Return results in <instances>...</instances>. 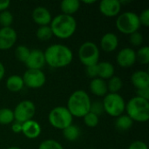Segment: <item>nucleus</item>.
Wrapping results in <instances>:
<instances>
[{"label":"nucleus","instance_id":"f257e3e1","mask_svg":"<svg viewBox=\"0 0 149 149\" xmlns=\"http://www.w3.org/2000/svg\"><path fill=\"white\" fill-rule=\"evenodd\" d=\"M45 64L52 68H63L69 65L73 54L72 50L62 44H54L46 48L44 52Z\"/></svg>","mask_w":149,"mask_h":149},{"label":"nucleus","instance_id":"f03ea898","mask_svg":"<svg viewBox=\"0 0 149 149\" xmlns=\"http://www.w3.org/2000/svg\"><path fill=\"white\" fill-rule=\"evenodd\" d=\"M50 27L53 36L59 39H67L76 31L77 22L73 16L59 14L52 19Z\"/></svg>","mask_w":149,"mask_h":149},{"label":"nucleus","instance_id":"7ed1b4c3","mask_svg":"<svg viewBox=\"0 0 149 149\" xmlns=\"http://www.w3.org/2000/svg\"><path fill=\"white\" fill-rule=\"evenodd\" d=\"M92 100L85 90H76L69 97L66 108L72 117L83 118L90 112Z\"/></svg>","mask_w":149,"mask_h":149},{"label":"nucleus","instance_id":"20e7f679","mask_svg":"<svg viewBox=\"0 0 149 149\" xmlns=\"http://www.w3.org/2000/svg\"><path fill=\"white\" fill-rule=\"evenodd\" d=\"M127 115L134 122H147L149 120V101L140 97H133L126 103Z\"/></svg>","mask_w":149,"mask_h":149},{"label":"nucleus","instance_id":"39448f33","mask_svg":"<svg viewBox=\"0 0 149 149\" xmlns=\"http://www.w3.org/2000/svg\"><path fill=\"white\" fill-rule=\"evenodd\" d=\"M116 27L120 32L126 35L138 31L141 27L139 16L133 11H125L119 14L116 19Z\"/></svg>","mask_w":149,"mask_h":149},{"label":"nucleus","instance_id":"423d86ee","mask_svg":"<svg viewBox=\"0 0 149 149\" xmlns=\"http://www.w3.org/2000/svg\"><path fill=\"white\" fill-rule=\"evenodd\" d=\"M104 112L111 117H119L126 110V102L123 97L119 93H108L102 100Z\"/></svg>","mask_w":149,"mask_h":149},{"label":"nucleus","instance_id":"0eeeda50","mask_svg":"<svg viewBox=\"0 0 149 149\" xmlns=\"http://www.w3.org/2000/svg\"><path fill=\"white\" fill-rule=\"evenodd\" d=\"M73 117L65 107H57L48 114V121L56 129L64 130L72 124Z\"/></svg>","mask_w":149,"mask_h":149},{"label":"nucleus","instance_id":"6e6552de","mask_svg":"<svg viewBox=\"0 0 149 149\" xmlns=\"http://www.w3.org/2000/svg\"><path fill=\"white\" fill-rule=\"evenodd\" d=\"M79 58L86 67L97 65L100 60V49L98 45L92 41L83 43L79 49Z\"/></svg>","mask_w":149,"mask_h":149},{"label":"nucleus","instance_id":"1a4fd4ad","mask_svg":"<svg viewBox=\"0 0 149 149\" xmlns=\"http://www.w3.org/2000/svg\"><path fill=\"white\" fill-rule=\"evenodd\" d=\"M13 113L15 121L23 124L30 120H32L36 113V106L31 100H22L16 106Z\"/></svg>","mask_w":149,"mask_h":149},{"label":"nucleus","instance_id":"9d476101","mask_svg":"<svg viewBox=\"0 0 149 149\" xmlns=\"http://www.w3.org/2000/svg\"><path fill=\"white\" fill-rule=\"evenodd\" d=\"M24 84L29 88L38 89L42 87L46 81V77L42 70L28 69L22 76Z\"/></svg>","mask_w":149,"mask_h":149},{"label":"nucleus","instance_id":"9b49d317","mask_svg":"<svg viewBox=\"0 0 149 149\" xmlns=\"http://www.w3.org/2000/svg\"><path fill=\"white\" fill-rule=\"evenodd\" d=\"M17 34L11 27H2L0 29V50L7 51L17 42Z\"/></svg>","mask_w":149,"mask_h":149},{"label":"nucleus","instance_id":"f8f14e48","mask_svg":"<svg viewBox=\"0 0 149 149\" xmlns=\"http://www.w3.org/2000/svg\"><path fill=\"white\" fill-rule=\"evenodd\" d=\"M116 61L123 68L131 67L136 62V52L130 47H125L118 52Z\"/></svg>","mask_w":149,"mask_h":149},{"label":"nucleus","instance_id":"ddd939ff","mask_svg":"<svg viewBox=\"0 0 149 149\" xmlns=\"http://www.w3.org/2000/svg\"><path fill=\"white\" fill-rule=\"evenodd\" d=\"M121 6L120 0H102L100 3L99 9L105 17H113L120 14Z\"/></svg>","mask_w":149,"mask_h":149},{"label":"nucleus","instance_id":"4468645a","mask_svg":"<svg viewBox=\"0 0 149 149\" xmlns=\"http://www.w3.org/2000/svg\"><path fill=\"white\" fill-rule=\"evenodd\" d=\"M24 64L28 69L41 70L46 65L44 52H42L38 49L31 50L30 52V55Z\"/></svg>","mask_w":149,"mask_h":149},{"label":"nucleus","instance_id":"2eb2a0df","mask_svg":"<svg viewBox=\"0 0 149 149\" xmlns=\"http://www.w3.org/2000/svg\"><path fill=\"white\" fill-rule=\"evenodd\" d=\"M32 19L39 26L49 25L52 22V14L48 9L43 6L35 8L32 11Z\"/></svg>","mask_w":149,"mask_h":149},{"label":"nucleus","instance_id":"dca6fc26","mask_svg":"<svg viewBox=\"0 0 149 149\" xmlns=\"http://www.w3.org/2000/svg\"><path fill=\"white\" fill-rule=\"evenodd\" d=\"M41 131L40 124L34 120H30L22 124V134L28 139L34 140L38 138Z\"/></svg>","mask_w":149,"mask_h":149},{"label":"nucleus","instance_id":"f3484780","mask_svg":"<svg viewBox=\"0 0 149 149\" xmlns=\"http://www.w3.org/2000/svg\"><path fill=\"white\" fill-rule=\"evenodd\" d=\"M119 45V38L113 32L104 34L100 39V47L106 52H114Z\"/></svg>","mask_w":149,"mask_h":149},{"label":"nucleus","instance_id":"a211bd4d","mask_svg":"<svg viewBox=\"0 0 149 149\" xmlns=\"http://www.w3.org/2000/svg\"><path fill=\"white\" fill-rule=\"evenodd\" d=\"M131 82L137 89H143L149 87V74L146 71H136L131 76Z\"/></svg>","mask_w":149,"mask_h":149},{"label":"nucleus","instance_id":"6ab92c4d","mask_svg":"<svg viewBox=\"0 0 149 149\" xmlns=\"http://www.w3.org/2000/svg\"><path fill=\"white\" fill-rule=\"evenodd\" d=\"M89 89L93 94L98 97H105L108 93L107 81L100 78L93 79L91 80Z\"/></svg>","mask_w":149,"mask_h":149},{"label":"nucleus","instance_id":"aec40b11","mask_svg":"<svg viewBox=\"0 0 149 149\" xmlns=\"http://www.w3.org/2000/svg\"><path fill=\"white\" fill-rule=\"evenodd\" d=\"M97 67H98V78L107 80L112 78L113 76H114L115 68L112 63L108 61L99 62L97 64Z\"/></svg>","mask_w":149,"mask_h":149},{"label":"nucleus","instance_id":"412c9836","mask_svg":"<svg viewBox=\"0 0 149 149\" xmlns=\"http://www.w3.org/2000/svg\"><path fill=\"white\" fill-rule=\"evenodd\" d=\"M5 85H6V88L11 93H18L24 86L22 76L17 74L10 75V77H8Z\"/></svg>","mask_w":149,"mask_h":149},{"label":"nucleus","instance_id":"4be33fe9","mask_svg":"<svg viewBox=\"0 0 149 149\" xmlns=\"http://www.w3.org/2000/svg\"><path fill=\"white\" fill-rule=\"evenodd\" d=\"M80 7V2L79 0H63L60 3V9L62 14L72 16L76 13Z\"/></svg>","mask_w":149,"mask_h":149},{"label":"nucleus","instance_id":"5701e85b","mask_svg":"<svg viewBox=\"0 0 149 149\" xmlns=\"http://www.w3.org/2000/svg\"><path fill=\"white\" fill-rule=\"evenodd\" d=\"M133 125L134 121L127 114H122L115 120V127L120 131H127L133 127Z\"/></svg>","mask_w":149,"mask_h":149},{"label":"nucleus","instance_id":"b1692460","mask_svg":"<svg viewBox=\"0 0 149 149\" xmlns=\"http://www.w3.org/2000/svg\"><path fill=\"white\" fill-rule=\"evenodd\" d=\"M62 132H63L64 138L68 141H75L79 139V137L80 135L79 128L73 124H72L65 129L62 130Z\"/></svg>","mask_w":149,"mask_h":149},{"label":"nucleus","instance_id":"393cba45","mask_svg":"<svg viewBox=\"0 0 149 149\" xmlns=\"http://www.w3.org/2000/svg\"><path fill=\"white\" fill-rule=\"evenodd\" d=\"M107 84V90L108 93H119V92L123 87V81L119 76H113L108 79Z\"/></svg>","mask_w":149,"mask_h":149},{"label":"nucleus","instance_id":"a878e982","mask_svg":"<svg viewBox=\"0 0 149 149\" xmlns=\"http://www.w3.org/2000/svg\"><path fill=\"white\" fill-rule=\"evenodd\" d=\"M15 120L13 110L10 108L0 109V125H10Z\"/></svg>","mask_w":149,"mask_h":149},{"label":"nucleus","instance_id":"bb28decb","mask_svg":"<svg viewBox=\"0 0 149 149\" xmlns=\"http://www.w3.org/2000/svg\"><path fill=\"white\" fill-rule=\"evenodd\" d=\"M36 36L40 41H47L51 39L53 35L50 25H44V26H39L38 28L36 31Z\"/></svg>","mask_w":149,"mask_h":149},{"label":"nucleus","instance_id":"cd10ccee","mask_svg":"<svg viewBox=\"0 0 149 149\" xmlns=\"http://www.w3.org/2000/svg\"><path fill=\"white\" fill-rule=\"evenodd\" d=\"M30 52L31 51L27 46L21 45L17 46V48L15 49V57L18 61L22 63H25V61L27 60L30 55Z\"/></svg>","mask_w":149,"mask_h":149},{"label":"nucleus","instance_id":"c85d7f7f","mask_svg":"<svg viewBox=\"0 0 149 149\" xmlns=\"http://www.w3.org/2000/svg\"><path fill=\"white\" fill-rule=\"evenodd\" d=\"M136 61L141 65H148L149 63V47L148 45L141 46L136 52Z\"/></svg>","mask_w":149,"mask_h":149},{"label":"nucleus","instance_id":"c756f323","mask_svg":"<svg viewBox=\"0 0 149 149\" xmlns=\"http://www.w3.org/2000/svg\"><path fill=\"white\" fill-rule=\"evenodd\" d=\"M84 123L86 127H96L99 125L100 122V118L98 115L89 112L83 117Z\"/></svg>","mask_w":149,"mask_h":149},{"label":"nucleus","instance_id":"7c9ffc66","mask_svg":"<svg viewBox=\"0 0 149 149\" xmlns=\"http://www.w3.org/2000/svg\"><path fill=\"white\" fill-rule=\"evenodd\" d=\"M13 23V15L9 10L0 12V24L2 27H10Z\"/></svg>","mask_w":149,"mask_h":149},{"label":"nucleus","instance_id":"2f4dec72","mask_svg":"<svg viewBox=\"0 0 149 149\" xmlns=\"http://www.w3.org/2000/svg\"><path fill=\"white\" fill-rule=\"evenodd\" d=\"M38 149H64V148L58 141L48 139L42 141Z\"/></svg>","mask_w":149,"mask_h":149},{"label":"nucleus","instance_id":"473e14b6","mask_svg":"<svg viewBox=\"0 0 149 149\" xmlns=\"http://www.w3.org/2000/svg\"><path fill=\"white\" fill-rule=\"evenodd\" d=\"M129 41L134 46H141L143 43V36L141 32L135 31L129 35Z\"/></svg>","mask_w":149,"mask_h":149},{"label":"nucleus","instance_id":"72a5a7b5","mask_svg":"<svg viewBox=\"0 0 149 149\" xmlns=\"http://www.w3.org/2000/svg\"><path fill=\"white\" fill-rule=\"evenodd\" d=\"M90 112L100 116L104 113V108H103V105L102 102L100 101H93L91 104V107H90Z\"/></svg>","mask_w":149,"mask_h":149},{"label":"nucleus","instance_id":"f704fd0d","mask_svg":"<svg viewBox=\"0 0 149 149\" xmlns=\"http://www.w3.org/2000/svg\"><path fill=\"white\" fill-rule=\"evenodd\" d=\"M139 16V20L141 23V25L142 24L145 27H148L149 26V10L146 9L144 10Z\"/></svg>","mask_w":149,"mask_h":149},{"label":"nucleus","instance_id":"c9c22d12","mask_svg":"<svg viewBox=\"0 0 149 149\" xmlns=\"http://www.w3.org/2000/svg\"><path fill=\"white\" fill-rule=\"evenodd\" d=\"M86 73L92 79L98 78V67H97V65L86 66Z\"/></svg>","mask_w":149,"mask_h":149},{"label":"nucleus","instance_id":"e433bc0d","mask_svg":"<svg viewBox=\"0 0 149 149\" xmlns=\"http://www.w3.org/2000/svg\"><path fill=\"white\" fill-rule=\"evenodd\" d=\"M127 149H148V145L142 141H135L130 144Z\"/></svg>","mask_w":149,"mask_h":149},{"label":"nucleus","instance_id":"4c0bfd02","mask_svg":"<svg viewBox=\"0 0 149 149\" xmlns=\"http://www.w3.org/2000/svg\"><path fill=\"white\" fill-rule=\"evenodd\" d=\"M137 97H140L149 101V87L137 90Z\"/></svg>","mask_w":149,"mask_h":149},{"label":"nucleus","instance_id":"58836bf2","mask_svg":"<svg viewBox=\"0 0 149 149\" xmlns=\"http://www.w3.org/2000/svg\"><path fill=\"white\" fill-rule=\"evenodd\" d=\"M11 130L15 134H20L22 133V123L14 121L11 123Z\"/></svg>","mask_w":149,"mask_h":149},{"label":"nucleus","instance_id":"ea45409f","mask_svg":"<svg viewBox=\"0 0 149 149\" xmlns=\"http://www.w3.org/2000/svg\"><path fill=\"white\" fill-rule=\"evenodd\" d=\"M10 4V2L8 0H0V12L7 10Z\"/></svg>","mask_w":149,"mask_h":149},{"label":"nucleus","instance_id":"a19ab883","mask_svg":"<svg viewBox=\"0 0 149 149\" xmlns=\"http://www.w3.org/2000/svg\"><path fill=\"white\" fill-rule=\"evenodd\" d=\"M4 74H5V67L3 65V63L0 61V80L3 79V78L4 77Z\"/></svg>","mask_w":149,"mask_h":149},{"label":"nucleus","instance_id":"79ce46f5","mask_svg":"<svg viewBox=\"0 0 149 149\" xmlns=\"http://www.w3.org/2000/svg\"><path fill=\"white\" fill-rule=\"evenodd\" d=\"M96 1L95 0H90V1H87V0H84L83 3H86V4H91V3H94Z\"/></svg>","mask_w":149,"mask_h":149},{"label":"nucleus","instance_id":"37998d69","mask_svg":"<svg viewBox=\"0 0 149 149\" xmlns=\"http://www.w3.org/2000/svg\"><path fill=\"white\" fill-rule=\"evenodd\" d=\"M7 149H21L20 148H18V147H10V148H8Z\"/></svg>","mask_w":149,"mask_h":149},{"label":"nucleus","instance_id":"c03bdc74","mask_svg":"<svg viewBox=\"0 0 149 149\" xmlns=\"http://www.w3.org/2000/svg\"><path fill=\"white\" fill-rule=\"evenodd\" d=\"M110 149H113V148H110Z\"/></svg>","mask_w":149,"mask_h":149},{"label":"nucleus","instance_id":"a18cd8bd","mask_svg":"<svg viewBox=\"0 0 149 149\" xmlns=\"http://www.w3.org/2000/svg\"><path fill=\"white\" fill-rule=\"evenodd\" d=\"M90 149H93V148H90Z\"/></svg>","mask_w":149,"mask_h":149}]
</instances>
